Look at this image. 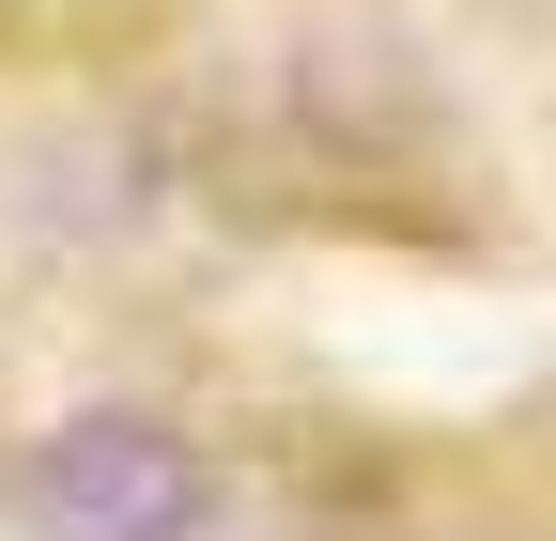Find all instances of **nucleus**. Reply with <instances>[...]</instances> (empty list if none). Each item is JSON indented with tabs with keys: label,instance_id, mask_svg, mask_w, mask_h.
Here are the masks:
<instances>
[{
	"label": "nucleus",
	"instance_id": "1",
	"mask_svg": "<svg viewBox=\"0 0 556 541\" xmlns=\"http://www.w3.org/2000/svg\"><path fill=\"white\" fill-rule=\"evenodd\" d=\"M31 526L47 541H201L217 526V480L155 418H62L31 449Z\"/></svg>",
	"mask_w": 556,
	"mask_h": 541
}]
</instances>
